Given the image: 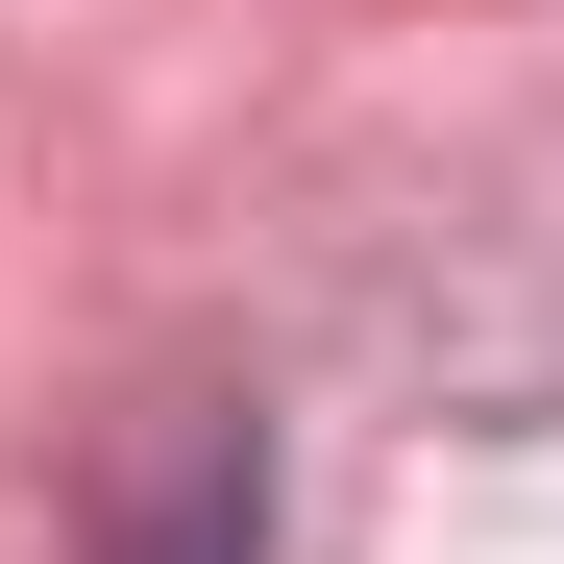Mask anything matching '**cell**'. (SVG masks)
<instances>
[{
	"instance_id": "6da1fadb",
	"label": "cell",
	"mask_w": 564,
	"mask_h": 564,
	"mask_svg": "<svg viewBox=\"0 0 564 564\" xmlns=\"http://www.w3.org/2000/svg\"><path fill=\"white\" fill-rule=\"evenodd\" d=\"M123 564H270V442H246V417H172V442H148Z\"/></svg>"
}]
</instances>
